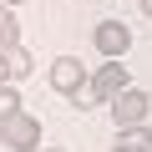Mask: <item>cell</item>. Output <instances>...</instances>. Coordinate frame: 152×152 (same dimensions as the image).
I'll list each match as a JSON object with an SVG mask.
<instances>
[{
  "instance_id": "obj_2",
  "label": "cell",
  "mask_w": 152,
  "mask_h": 152,
  "mask_svg": "<svg viewBox=\"0 0 152 152\" xmlns=\"http://www.w3.org/2000/svg\"><path fill=\"white\" fill-rule=\"evenodd\" d=\"M0 142H5L10 152H36V147H41V117H36V112H15V117H5Z\"/></svg>"
},
{
  "instance_id": "obj_9",
  "label": "cell",
  "mask_w": 152,
  "mask_h": 152,
  "mask_svg": "<svg viewBox=\"0 0 152 152\" xmlns=\"http://www.w3.org/2000/svg\"><path fill=\"white\" fill-rule=\"evenodd\" d=\"M15 112H26V107H20V91H15V86H0V122L15 117Z\"/></svg>"
},
{
  "instance_id": "obj_17",
  "label": "cell",
  "mask_w": 152,
  "mask_h": 152,
  "mask_svg": "<svg viewBox=\"0 0 152 152\" xmlns=\"http://www.w3.org/2000/svg\"><path fill=\"white\" fill-rule=\"evenodd\" d=\"M0 132H5V122H0Z\"/></svg>"
},
{
  "instance_id": "obj_7",
  "label": "cell",
  "mask_w": 152,
  "mask_h": 152,
  "mask_svg": "<svg viewBox=\"0 0 152 152\" xmlns=\"http://www.w3.org/2000/svg\"><path fill=\"white\" fill-rule=\"evenodd\" d=\"M117 147H127V152H152V132L147 127H122V142Z\"/></svg>"
},
{
  "instance_id": "obj_5",
  "label": "cell",
  "mask_w": 152,
  "mask_h": 152,
  "mask_svg": "<svg viewBox=\"0 0 152 152\" xmlns=\"http://www.w3.org/2000/svg\"><path fill=\"white\" fill-rule=\"evenodd\" d=\"M91 86L102 91V102H112L117 91H127V86H132V71H127L122 61H102V71H91Z\"/></svg>"
},
{
  "instance_id": "obj_16",
  "label": "cell",
  "mask_w": 152,
  "mask_h": 152,
  "mask_svg": "<svg viewBox=\"0 0 152 152\" xmlns=\"http://www.w3.org/2000/svg\"><path fill=\"white\" fill-rule=\"evenodd\" d=\"M0 10H5V0H0Z\"/></svg>"
},
{
  "instance_id": "obj_10",
  "label": "cell",
  "mask_w": 152,
  "mask_h": 152,
  "mask_svg": "<svg viewBox=\"0 0 152 152\" xmlns=\"http://www.w3.org/2000/svg\"><path fill=\"white\" fill-rule=\"evenodd\" d=\"M71 102H76V112H91V107H102V91L91 86V76H86V86H81V91H76Z\"/></svg>"
},
{
  "instance_id": "obj_4",
  "label": "cell",
  "mask_w": 152,
  "mask_h": 152,
  "mask_svg": "<svg viewBox=\"0 0 152 152\" xmlns=\"http://www.w3.org/2000/svg\"><path fill=\"white\" fill-rule=\"evenodd\" d=\"M86 76H91V71L76 61V56H56V61H51V86H56L61 96H76V91L86 86Z\"/></svg>"
},
{
  "instance_id": "obj_12",
  "label": "cell",
  "mask_w": 152,
  "mask_h": 152,
  "mask_svg": "<svg viewBox=\"0 0 152 152\" xmlns=\"http://www.w3.org/2000/svg\"><path fill=\"white\" fill-rule=\"evenodd\" d=\"M142 15H152V0H142Z\"/></svg>"
},
{
  "instance_id": "obj_3",
  "label": "cell",
  "mask_w": 152,
  "mask_h": 152,
  "mask_svg": "<svg viewBox=\"0 0 152 152\" xmlns=\"http://www.w3.org/2000/svg\"><path fill=\"white\" fill-rule=\"evenodd\" d=\"M91 41H96V51H102L107 61H122L127 46H132V26H127V20H102V26L91 31Z\"/></svg>"
},
{
  "instance_id": "obj_1",
  "label": "cell",
  "mask_w": 152,
  "mask_h": 152,
  "mask_svg": "<svg viewBox=\"0 0 152 152\" xmlns=\"http://www.w3.org/2000/svg\"><path fill=\"white\" fill-rule=\"evenodd\" d=\"M147 117H152V96H147L142 86H127V91L112 96V122H117V132H122V127H142Z\"/></svg>"
},
{
  "instance_id": "obj_15",
  "label": "cell",
  "mask_w": 152,
  "mask_h": 152,
  "mask_svg": "<svg viewBox=\"0 0 152 152\" xmlns=\"http://www.w3.org/2000/svg\"><path fill=\"white\" fill-rule=\"evenodd\" d=\"M112 152H127V147H112Z\"/></svg>"
},
{
  "instance_id": "obj_6",
  "label": "cell",
  "mask_w": 152,
  "mask_h": 152,
  "mask_svg": "<svg viewBox=\"0 0 152 152\" xmlns=\"http://www.w3.org/2000/svg\"><path fill=\"white\" fill-rule=\"evenodd\" d=\"M5 66H10V81H20V76L36 71V56H31L26 46H10V51H5Z\"/></svg>"
},
{
  "instance_id": "obj_14",
  "label": "cell",
  "mask_w": 152,
  "mask_h": 152,
  "mask_svg": "<svg viewBox=\"0 0 152 152\" xmlns=\"http://www.w3.org/2000/svg\"><path fill=\"white\" fill-rule=\"evenodd\" d=\"M46 152H66V147H46Z\"/></svg>"
},
{
  "instance_id": "obj_8",
  "label": "cell",
  "mask_w": 152,
  "mask_h": 152,
  "mask_svg": "<svg viewBox=\"0 0 152 152\" xmlns=\"http://www.w3.org/2000/svg\"><path fill=\"white\" fill-rule=\"evenodd\" d=\"M10 46H20V20L5 5V10H0V51H10Z\"/></svg>"
},
{
  "instance_id": "obj_13",
  "label": "cell",
  "mask_w": 152,
  "mask_h": 152,
  "mask_svg": "<svg viewBox=\"0 0 152 152\" xmlns=\"http://www.w3.org/2000/svg\"><path fill=\"white\" fill-rule=\"evenodd\" d=\"M5 5H10V10H15V5H26V0H5Z\"/></svg>"
},
{
  "instance_id": "obj_11",
  "label": "cell",
  "mask_w": 152,
  "mask_h": 152,
  "mask_svg": "<svg viewBox=\"0 0 152 152\" xmlns=\"http://www.w3.org/2000/svg\"><path fill=\"white\" fill-rule=\"evenodd\" d=\"M0 86H15L10 81V66H5V51H0Z\"/></svg>"
}]
</instances>
